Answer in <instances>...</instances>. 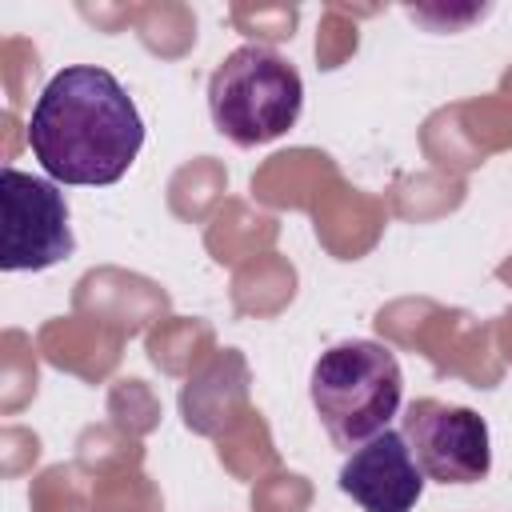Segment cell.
Listing matches in <instances>:
<instances>
[{
    "mask_svg": "<svg viewBox=\"0 0 512 512\" xmlns=\"http://www.w3.org/2000/svg\"><path fill=\"white\" fill-rule=\"evenodd\" d=\"M76 248L68 224V200L56 180L4 168L0 172V268L44 272L68 260Z\"/></svg>",
    "mask_w": 512,
    "mask_h": 512,
    "instance_id": "cell-4",
    "label": "cell"
},
{
    "mask_svg": "<svg viewBox=\"0 0 512 512\" xmlns=\"http://www.w3.org/2000/svg\"><path fill=\"white\" fill-rule=\"evenodd\" d=\"M28 148L56 184H116L144 148L128 88L96 64L60 68L32 104Z\"/></svg>",
    "mask_w": 512,
    "mask_h": 512,
    "instance_id": "cell-1",
    "label": "cell"
},
{
    "mask_svg": "<svg viewBox=\"0 0 512 512\" xmlns=\"http://www.w3.org/2000/svg\"><path fill=\"white\" fill-rule=\"evenodd\" d=\"M424 472L404 440V432L384 428L368 444L352 448L340 464V492L364 512H412L424 492Z\"/></svg>",
    "mask_w": 512,
    "mask_h": 512,
    "instance_id": "cell-6",
    "label": "cell"
},
{
    "mask_svg": "<svg viewBox=\"0 0 512 512\" xmlns=\"http://www.w3.org/2000/svg\"><path fill=\"white\" fill-rule=\"evenodd\" d=\"M312 408L336 448H360L400 412L404 372L388 344L344 340L320 352L308 376Z\"/></svg>",
    "mask_w": 512,
    "mask_h": 512,
    "instance_id": "cell-2",
    "label": "cell"
},
{
    "mask_svg": "<svg viewBox=\"0 0 512 512\" xmlns=\"http://www.w3.org/2000/svg\"><path fill=\"white\" fill-rule=\"evenodd\" d=\"M304 108V80L288 56L268 44L232 48L208 80V112L220 136L240 148L284 136Z\"/></svg>",
    "mask_w": 512,
    "mask_h": 512,
    "instance_id": "cell-3",
    "label": "cell"
},
{
    "mask_svg": "<svg viewBox=\"0 0 512 512\" xmlns=\"http://www.w3.org/2000/svg\"><path fill=\"white\" fill-rule=\"evenodd\" d=\"M404 440L420 472L436 484H476L492 468L488 424L480 412L460 404L416 400L404 416Z\"/></svg>",
    "mask_w": 512,
    "mask_h": 512,
    "instance_id": "cell-5",
    "label": "cell"
}]
</instances>
